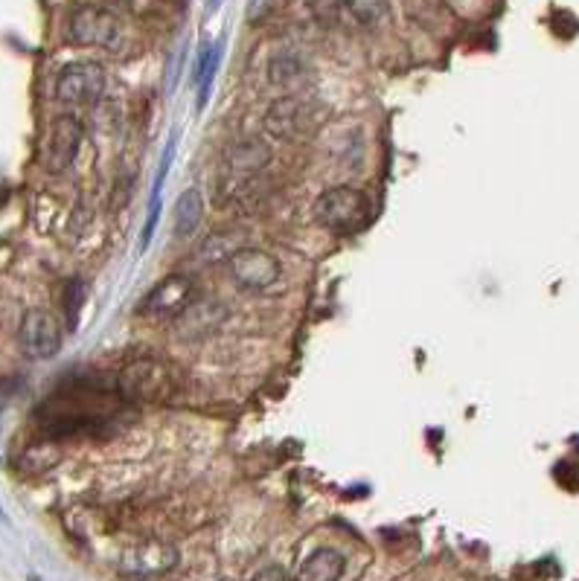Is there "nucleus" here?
Returning a JSON list of instances; mask_svg holds the SVG:
<instances>
[{
	"mask_svg": "<svg viewBox=\"0 0 579 581\" xmlns=\"http://www.w3.org/2000/svg\"><path fill=\"white\" fill-rule=\"evenodd\" d=\"M119 387H100V384H73L61 390L38 410L44 430L56 437L91 433L117 419L126 407V396L114 393Z\"/></svg>",
	"mask_w": 579,
	"mask_h": 581,
	"instance_id": "nucleus-1",
	"label": "nucleus"
},
{
	"mask_svg": "<svg viewBox=\"0 0 579 581\" xmlns=\"http://www.w3.org/2000/svg\"><path fill=\"white\" fill-rule=\"evenodd\" d=\"M315 219L333 233H352L370 219V198L358 186L335 184L317 195Z\"/></svg>",
	"mask_w": 579,
	"mask_h": 581,
	"instance_id": "nucleus-2",
	"label": "nucleus"
},
{
	"mask_svg": "<svg viewBox=\"0 0 579 581\" xmlns=\"http://www.w3.org/2000/svg\"><path fill=\"white\" fill-rule=\"evenodd\" d=\"M108 91V70L96 61H70L56 77V100L65 108H91Z\"/></svg>",
	"mask_w": 579,
	"mask_h": 581,
	"instance_id": "nucleus-3",
	"label": "nucleus"
},
{
	"mask_svg": "<svg viewBox=\"0 0 579 581\" xmlns=\"http://www.w3.org/2000/svg\"><path fill=\"white\" fill-rule=\"evenodd\" d=\"M68 42L77 47L117 50L123 44V24L112 9L77 7L68 15Z\"/></svg>",
	"mask_w": 579,
	"mask_h": 581,
	"instance_id": "nucleus-4",
	"label": "nucleus"
},
{
	"mask_svg": "<svg viewBox=\"0 0 579 581\" xmlns=\"http://www.w3.org/2000/svg\"><path fill=\"white\" fill-rule=\"evenodd\" d=\"M198 286L193 274H172L163 277L149 294L140 300L137 312L149 321H178L189 305L196 303Z\"/></svg>",
	"mask_w": 579,
	"mask_h": 581,
	"instance_id": "nucleus-5",
	"label": "nucleus"
},
{
	"mask_svg": "<svg viewBox=\"0 0 579 581\" xmlns=\"http://www.w3.org/2000/svg\"><path fill=\"white\" fill-rule=\"evenodd\" d=\"M82 140H85L82 119L73 117V114H59V117L50 123V128H47V137H44V169H47L50 175H65V172L77 163Z\"/></svg>",
	"mask_w": 579,
	"mask_h": 581,
	"instance_id": "nucleus-6",
	"label": "nucleus"
},
{
	"mask_svg": "<svg viewBox=\"0 0 579 581\" xmlns=\"http://www.w3.org/2000/svg\"><path fill=\"white\" fill-rule=\"evenodd\" d=\"M263 126L277 140H303L321 126V108L315 102L300 100V96H286L268 108Z\"/></svg>",
	"mask_w": 579,
	"mask_h": 581,
	"instance_id": "nucleus-7",
	"label": "nucleus"
},
{
	"mask_svg": "<svg viewBox=\"0 0 579 581\" xmlns=\"http://www.w3.org/2000/svg\"><path fill=\"white\" fill-rule=\"evenodd\" d=\"M119 393L126 398H166L175 393V375H172V363L158 361V358H143V361L131 363L123 375H119Z\"/></svg>",
	"mask_w": 579,
	"mask_h": 581,
	"instance_id": "nucleus-8",
	"label": "nucleus"
},
{
	"mask_svg": "<svg viewBox=\"0 0 579 581\" xmlns=\"http://www.w3.org/2000/svg\"><path fill=\"white\" fill-rule=\"evenodd\" d=\"M228 274L242 291H268L280 282L282 265L271 251L245 245L228 262Z\"/></svg>",
	"mask_w": 579,
	"mask_h": 581,
	"instance_id": "nucleus-9",
	"label": "nucleus"
},
{
	"mask_svg": "<svg viewBox=\"0 0 579 581\" xmlns=\"http://www.w3.org/2000/svg\"><path fill=\"white\" fill-rule=\"evenodd\" d=\"M18 346L33 361H50L61 349V326L47 309H30L18 329Z\"/></svg>",
	"mask_w": 579,
	"mask_h": 581,
	"instance_id": "nucleus-10",
	"label": "nucleus"
},
{
	"mask_svg": "<svg viewBox=\"0 0 579 581\" xmlns=\"http://www.w3.org/2000/svg\"><path fill=\"white\" fill-rule=\"evenodd\" d=\"M271 146L263 137H242L224 154V175L231 184H247L271 163Z\"/></svg>",
	"mask_w": 579,
	"mask_h": 581,
	"instance_id": "nucleus-11",
	"label": "nucleus"
},
{
	"mask_svg": "<svg viewBox=\"0 0 579 581\" xmlns=\"http://www.w3.org/2000/svg\"><path fill=\"white\" fill-rule=\"evenodd\" d=\"M224 321H228L224 303L210 300V297H201V300H196V303L189 305L187 312L175 321V329H178L181 337H187V340H198V337L213 335Z\"/></svg>",
	"mask_w": 579,
	"mask_h": 581,
	"instance_id": "nucleus-12",
	"label": "nucleus"
},
{
	"mask_svg": "<svg viewBox=\"0 0 579 581\" xmlns=\"http://www.w3.org/2000/svg\"><path fill=\"white\" fill-rule=\"evenodd\" d=\"M201 221H205V195L198 186H187L172 207V236L178 242L189 239L201 228Z\"/></svg>",
	"mask_w": 579,
	"mask_h": 581,
	"instance_id": "nucleus-13",
	"label": "nucleus"
},
{
	"mask_svg": "<svg viewBox=\"0 0 579 581\" xmlns=\"http://www.w3.org/2000/svg\"><path fill=\"white\" fill-rule=\"evenodd\" d=\"M175 146H178V135L170 137V143L163 149L161 154V166L154 172V186H152V198H149V216H146L143 224V236H140V251L152 245L154 230H158V221H161V210H163V184H166V175H170L172 158H175Z\"/></svg>",
	"mask_w": 579,
	"mask_h": 581,
	"instance_id": "nucleus-14",
	"label": "nucleus"
},
{
	"mask_svg": "<svg viewBox=\"0 0 579 581\" xmlns=\"http://www.w3.org/2000/svg\"><path fill=\"white\" fill-rule=\"evenodd\" d=\"M219 61H222V44H205L193 61V88H196V105L207 108L210 93H213L216 73H219Z\"/></svg>",
	"mask_w": 579,
	"mask_h": 581,
	"instance_id": "nucleus-15",
	"label": "nucleus"
},
{
	"mask_svg": "<svg viewBox=\"0 0 579 581\" xmlns=\"http://www.w3.org/2000/svg\"><path fill=\"white\" fill-rule=\"evenodd\" d=\"M344 570H347V558L338 549L321 547L300 565L298 581H341Z\"/></svg>",
	"mask_w": 579,
	"mask_h": 581,
	"instance_id": "nucleus-16",
	"label": "nucleus"
},
{
	"mask_svg": "<svg viewBox=\"0 0 579 581\" xmlns=\"http://www.w3.org/2000/svg\"><path fill=\"white\" fill-rule=\"evenodd\" d=\"M245 242L247 236L242 230H216V233H210V236L201 242L198 256H201V262H207V265H228V262L245 247Z\"/></svg>",
	"mask_w": 579,
	"mask_h": 581,
	"instance_id": "nucleus-17",
	"label": "nucleus"
},
{
	"mask_svg": "<svg viewBox=\"0 0 579 581\" xmlns=\"http://www.w3.org/2000/svg\"><path fill=\"white\" fill-rule=\"evenodd\" d=\"M175 561H178V553L166 547V544H146L137 553H131V558L126 561V570L137 576H154L166 573Z\"/></svg>",
	"mask_w": 579,
	"mask_h": 581,
	"instance_id": "nucleus-18",
	"label": "nucleus"
},
{
	"mask_svg": "<svg viewBox=\"0 0 579 581\" xmlns=\"http://www.w3.org/2000/svg\"><path fill=\"white\" fill-rule=\"evenodd\" d=\"M306 61L294 50L277 53V56H271V61H268V82H271L274 88H298V84L306 79Z\"/></svg>",
	"mask_w": 579,
	"mask_h": 581,
	"instance_id": "nucleus-19",
	"label": "nucleus"
},
{
	"mask_svg": "<svg viewBox=\"0 0 579 581\" xmlns=\"http://www.w3.org/2000/svg\"><path fill=\"white\" fill-rule=\"evenodd\" d=\"M349 15L361 26H379L391 15V0H347Z\"/></svg>",
	"mask_w": 579,
	"mask_h": 581,
	"instance_id": "nucleus-20",
	"label": "nucleus"
},
{
	"mask_svg": "<svg viewBox=\"0 0 579 581\" xmlns=\"http://www.w3.org/2000/svg\"><path fill=\"white\" fill-rule=\"evenodd\" d=\"M68 300H65V309H68V323L70 329H77L79 323V309L85 303V282L82 279H70L68 282Z\"/></svg>",
	"mask_w": 579,
	"mask_h": 581,
	"instance_id": "nucleus-21",
	"label": "nucleus"
},
{
	"mask_svg": "<svg viewBox=\"0 0 579 581\" xmlns=\"http://www.w3.org/2000/svg\"><path fill=\"white\" fill-rule=\"evenodd\" d=\"M306 7L317 21H338L341 9H347V0H306Z\"/></svg>",
	"mask_w": 579,
	"mask_h": 581,
	"instance_id": "nucleus-22",
	"label": "nucleus"
},
{
	"mask_svg": "<svg viewBox=\"0 0 579 581\" xmlns=\"http://www.w3.org/2000/svg\"><path fill=\"white\" fill-rule=\"evenodd\" d=\"M271 3L274 0H247V18H251V21H259V18L268 15Z\"/></svg>",
	"mask_w": 579,
	"mask_h": 581,
	"instance_id": "nucleus-23",
	"label": "nucleus"
},
{
	"mask_svg": "<svg viewBox=\"0 0 579 581\" xmlns=\"http://www.w3.org/2000/svg\"><path fill=\"white\" fill-rule=\"evenodd\" d=\"M251 581H286V576H282L280 570H274V567H271V570H263V573L254 576Z\"/></svg>",
	"mask_w": 579,
	"mask_h": 581,
	"instance_id": "nucleus-24",
	"label": "nucleus"
},
{
	"mask_svg": "<svg viewBox=\"0 0 579 581\" xmlns=\"http://www.w3.org/2000/svg\"><path fill=\"white\" fill-rule=\"evenodd\" d=\"M219 3H222V0H207V9H210V12H213V9L219 7Z\"/></svg>",
	"mask_w": 579,
	"mask_h": 581,
	"instance_id": "nucleus-25",
	"label": "nucleus"
},
{
	"mask_svg": "<svg viewBox=\"0 0 579 581\" xmlns=\"http://www.w3.org/2000/svg\"><path fill=\"white\" fill-rule=\"evenodd\" d=\"M222 581H231V579H222Z\"/></svg>",
	"mask_w": 579,
	"mask_h": 581,
	"instance_id": "nucleus-26",
	"label": "nucleus"
},
{
	"mask_svg": "<svg viewBox=\"0 0 579 581\" xmlns=\"http://www.w3.org/2000/svg\"><path fill=\"white\" fill-rule=\"evenodd\" d=\"M0 518H3V512H0Z\"/></svg>",
	"mask_w": 579,
	"mask_h": 581,
	"instance_id": "nucleus-27",
	"label": "nucleus"
}]
</instances>
